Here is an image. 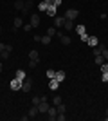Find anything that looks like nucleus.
I'll return each mask as SVG.
<instances>
[{
	"label": "nucleus",
	"instance_id": "nucleus-1",
	"mask_svg": "<svg viewBox=\"0 0 108 121\" xmlns=\"http://www.w3.org/2000/svg\"><path fill=\"white\" fill-rule=\"evenodd\" d=\"M49 101H47V98L43 96L40 99V103H38V112H40V114H47V110H49Z\"/></svg>",
	"mask_w": 108,
	"mask_h": 121
},
{
	"label": "nucleus",
	"instance_id": "nucleus-2",
	"mask_svg": "<svg viewBox=\"0 0 108 121\" xmlns=\"http://www.w3.org/2000/svg\"><path fill=\"white\" fill-rule=\"evenodd\" d=\"M31 89H32V80L31 78H25V80L22 81V91L24 92H31Z\"/></svg>",
	"mask_w": 108,
	"mask_h": 121
},
{
	"label": "nucleus",
	"instance_id": "nucleus-3",
	"mask_svg": "<svg viewBox=\"0 0 108 121\" xmlns=\"http://www.w3.org/2000/svg\"><path fill=\"white\" fill-rule=\"evenodd\" d=\"M47 117L51 121H54L58 117V108H54V107H49V110H47Z\"/></svg>",
	"mask_w": 108,
	"mask_h": 121
},
{
	"label": "nucleus",
	"instance_id": "nucleus-4",
	"mask_svg": "<svg viewBox=\"0 0 108 121\" xmlns=\"http://www.w3.org/2000/svg\"><path fill=\"white\" fill-rule=\"evenodd\" d=\"M77 15H79V13H77L76 9H67L65 11V18H67V20H74V18H77Z\"/></svg>",
	"mask_w": 108,
	"mask_h": 121
},
{
	"label": "nucleus",
	"instance_id": "nucleus-5",
	"mask_svg": "<svg viewBox=\"0 0 108 121\" xmlns=\"http://www.w3.org/2000/svg\"><path fill=\"white\" fill-rule=\"evenodd\" d=\"M20 89H22V80L15 78V80L11 81V91H20Z\"/></svg>",
	"mask_w": 108,
	"mask_h": 121
},
{
	"label": "nucleus",
	"instance_id": "nucleus-6",
	"mask_svg": "<svg viewBox=\"0 0 108 121\" xmlns=\"http://www.w3.org/2000/svg\"><path fill=\"white\" fill-rule=\"evenodd\" d=\"M49 89H51V91H58V89H60V81H58L56 78H52V80L49 81Z\"/></svg>",
	"mask_w": 108,
	"mask_h": 121
},
{
	"label": "nucleus",
	"instance_id": "nucleus-7",
	"mask_svg": "<svg viewBox=\"0 0 108 121\" xmlns=\"http://www.w3.org/2000/svg\"><path fill=\"white\" fill-rule=\"evenodd\" d=\"M87 43H88L90 47H97V45H99V40L96 38V36H88V38H87Z\"/></svg>",
	"mask_w": 108,
	"mask_h": 121
},
{
	"label": "nucleus",
	"instance_id": "nucleus-8",
	"mask_svg": "<svg viewBox=\"0 0 108 121\" xmlns=\"http://www.w3.org/2000/svg\"><path fill=\"white\" fill-rule=\"evenodd\" d=\"M27 114H29V117H36L38 114H40V112H38V105H32L31 108H29V112H27Z\"/></svg>",
	"mask_w": 108,
	"mask_h": 121
},
{
	"label": "nucleus",
	"instance_id": "nucleus-9",
	"mask_svg": "<svg viewBox=\"0 0 108 121\" xmlns=\"http://www.w3.org/2000/svg\"><path fill=\"white\" fill-rule=\"evenodd\" d=\"M31 25L32 27H38V25H40V16L38 15H31Z\"/></svg>",
	"mask_w": 108,
	"mask_h": 121
},
{
	"label": "nucleus",
	"instance_id": "nucleus-10",
	"mask_svg": "<svg viewBox=\"0 0 108 121\" xmlns=\"http://www.w3.org/2000/svg\"><path fill=\"white\" fill-rule=\"evenodd\" d=\"M56 9H58V7H56V5H54V4H51V5H49V7H47V15H49V16H54V15H56Z\"/></svg>",
	"mask_w": 108,
	"mask_h": 121
},
{
	"label": "nucleus",
	"instance_id": "nucleus-11",
	"mask_svg": "<svg viewBox=\"0 0 108 121\" xmlns=\"http://www.w3.org/2000/svg\"><path fill=\"white\" fill-rule=\"evenodd\" d=\"M65 20H67L65 16H58L56 18V27H63V25H65Z\"/></svg>",
	"mask_w": 108,
	"mask_h": 121
},
{
	"label": "nucleus",
	"instance_id": "nucleus-12",
	"mask_svg": "<svg viewBox=\"0 0 108 121\" xmlns=\"http://www.w3.org/2000/svg\"><path fill=\"white\" fill-rule=\"evenodd\" d=\"M63 29H67V31L74 29V20H65V25H63Z\"/></svg>",
	"mask_w": 108,
	"mask_h": 121
},
{
	"label": "nucleus",
	"instance_id": "nucleus-13",
	"mask_svg": "<svg viewBox=\"0 0 108 121\" xmlns=\"http://www.w3.org/2000/svg\"><path fill=\"white\" fill-rule=\"evenodd\" d=\"M76 31H77V35H79V36H83V35H87V29H85V25H77V27H76Z\"/></svg>",
	"mask_w": 108,
	"mask_h": 121
},
{
	"label": "nucleus",
	"instance_id": "nucleus-14",
	"mask_svg": "<svg viewBox=\"0 0 108 121\" xmlns=\"http://www.w3.org/2000/svg\"><path fill=\"white\" fill-rule=\"evenodd\" d=\"M51 4H52V0H43V2L40 4V9H41V11H45V9H47V7H49Z\"/></svg>",
	"mask_w": 108,
	"mask_h": 121
},
{
	"label": "nucleus",
	"instance_id": "nucleus-15",
	"mask_svg": "<svg viewBox=\"0 0 108 121\" xmlns=\"http://www.w3.org/2000/svg\"><path fill=\"white\" fill-rule=\"evenodd\" d=\"M13 25H15L16 29H18V27H22V25H24V20H22L20 16H16V18H15V22H13Z\"/></svg>",
	"mask_w": 108,
	"mask_h": 121
},
{
	"label": "nucleus",
	"instance_id": "nucleus-16",
	"mask_svg": "<svg viewBox=\"0 0 108 121\" xmlns=\"http://www.w3.org/2000/svg\"><path fill=\"white\" fill-rule=\"evenodd\" d=\"M54 78H56V80L60 81V83H61V81L65 80V72H63V71H58V72H56V76H54Z\"/></svg>",
	"mask_w": 108,
	"mask_h": 121
},
{
	"label": "nucleus",
	"instance_id": "nucleus-17",
	"mask_svg": "<svg viewBox=\"0 0 108 121\" xmlns=\"http://www.w3.org/2000/svg\"><path fill=\"white\" fill-rule=\"evenodd\" d=\"M16 78H18V80H25V71H22V69H18V71H16Z\"/></svg>",
	"mask_w": 108,
	"mask_h": 121
},
{
	"label": "nucleus",
	"instance_id": "nucleus-18",
	"mask_svg": "<svg viewBox=\"0 0 108 121\" xmlns=\"http://www.w3.org/2000/svg\"><path fill=\"white\" fill-rule=\"evenodd\" d=\"M29 58H31V60H40V58H38V51H31V52H29Z\"/></svg>",
	"mask_w": 108,
	"mask_h": 121
},
{
	"label": "nucleus",
	"instance_id": "nucleus-19",
	"mask_svg": "<svg viewBox=\"0 0 108 121\" xmlns=\"http://www.w3.org/2000/svg\"><path fill=\"white\" fill-rule=\"evenodd\" d=\"M15 9H18V11L24 9V2H22V0H16L15 2Z\"/></svg>",
	"mask_w": 108,
	"mask_h": 121
},
{
	"label": "nucleus",
	"instance_id": "nucleus-20",
	"mask_svg": "<svg viewBox=\"0 0 108 121\" xmlns=\"http://www.w3.org/2000/svg\"><path fill=\"white\" fill-rule=\"evenodd\" d=\"M96 63H97V65H103V63H104L103 54H97V56H96Z\"/></svg>",
	"mask_w": 108,
	"mask_h": 121
},
{
	"label": "nucleus",
	"instance_id": "nucleus-21",
	"mask_svg": "<svg viewBox=\"0 0 108 121\" xmlns=\"http://www.w3.org/2000/svg\"><path fill=\"white\" fill-rule=\"evenodd\" d=\"M41 43H45V45H47V43H51V36H49V35H45V36H41Z\"/></svg>",
	"mask_w": 108,
	"mask_h": 121
},
{
	"label": "nucleus",
	"instance_id": "nucleus-22",
	"mask_svg": "<svg viewBox=\"0 0 108 121\" xmlns=\"http://www.w3.org/2000/svg\"><path fill=\"white\" fill-rule=\"evenodd\" d=\"M31 7H32V2H31V0H25V2H24V9L29 11ZM24 9H22V11H24Z\"/></svg>",
	"mask_w": 108,
	"mask_h": 121
},
{
	"label": "nucleus",
	"instance_id": "nucleus-23",
	"mask_svg": "<svg viewBox=\"0 0 108 121\" xmlns=\"http://www.w3.org/2000/svg\"><path fill=\"white\" fill-rule=\"evenodd\" d=\"M56 108H58V114H65V105H63V103L56 105Z\"/></svg>",
	"mask_w": 108,
	"mask_h": 121
},
{
	"label": "nucleus",
	"instance_id": "nucleus-24",
	"mask_svg": "<svg viewBox=\"0 0 108 121\" xmlns=\"http://www.w3.org/2000/svg\"><path fill=\"white\" fill-rule=\"evenodd\" d=\"M47 35H49V36L52 38V36L56 35V29H54V27H49V29H47Z\"/></svg>",
	"mask_w": 108,
	"mask_h": 121
},
{
	"label": "nucleus",
	"instance_id": "nucleus-25",
	"mask_svg": "<svg viewBox=\"0 0 108 121\" xmlns=\"http://www.w3.org/2000/svg\"><path fill=\"white\" fill-rule=\"evenodd\" d=\"M54 76H56V72L52 71V69H49V71H47V78H49V80H52Z\"/></svg>",
	"mask_w": 108,
	"mask_h": 121
},
{
	"label": "nucleus",
	"instance_id": "nucleus-26",
	"mask_svg": "<svg viewBox=\"0 0 108 121\" xmlns=\"http://www.w3.org/2000/svg\"><path fill=\"white\" fill-rule=\"evenodd\" d=\"M38 103H40V98H38V96H34V98L31 99V105H38Z\"/></svg>",
	"mask_w": 108,
	"mask_h": 121
},
{
	"label": "nucleus",
	"instance_id": "nucleus-27",
	"mask_svg": "<svg viewBox=\"0 0 108 121\" xmlns=\"http://www.w3.org/2000/svg\"><path fill=\"white\" fill-rule=\"evenodd\" d=\"M36 65H38V61H36V60H31V61H29V69H34Z\"/></svg>",
	"mask_w": 108,
	"mask_h": 121
},
{
	"label": "nucleus",
	"instance_id": "nucleus-28",
	"mask_svg": "<svg viewBox=\"0 0 108 121\" xmlns=\"http://www.w3.org/2000/svg\"><path fill=\"white\" fill-rule=\"evenodd\" d=\"M101 54H103V58H104V60H108V49H106V47H104V49L101 51Z\"/></svg>",
	"mask_w": 108,
	"mask_h": 121
},
{
	"label": "nucleus",
	"instance_id": "nucleus-29",
	"mask_svg": "<svg viewBox=\"0 0 108 121\" xmlns=\"http://www.w3.org/2000/svg\"><path fill=\"white\" fill-rule=\"evenodd\" d=\"M60 103H61V98H60V96H56V98H54V107H56V105H60Z\"/></svg>",
	"mask_w": 108,
	"mask_h": 121
},
{
	"label": "nucleus",
	"instance_id": "nucleus-30",
	"mask_svg": "<svg viewBox=\"0 0 108 121\" xmlns=\"http://www.w3.org/2000/svg\"><path fill=\"white\" fill-rule=\"evenodd\" d=\"M65 117H67L65 114H58V117H56V119H58V121H65Z\"/></svg>",
	"mask_w": 108,
	"mask_h": 121
},
{
	"label": "nucleus",
	"instance_id": "nucleus-31",
	"mask_svg": "<svg viewBox=\"0 0 108 121\" xmlns=\"http://www.w3.org/2000/svg\"><path fill=\"white\" fill-rule=\"evenodd\" d=\"M101 71H103V72H108V63H103V65H101Z\"/></svg>",
	"mask_w": 108,
	"mask_h": 121
},
{
	"label": "nucleus",
	"instance_id": "nucleus-32",
	"mask_svg": "<svg viewBox=\"0 0 108 121\" xmlns=\"http://www.w3.org/2000/svg\"><path fill=\"white\" fill-rule=\"evenodd\" d=\"M61 2H63V0H52V4L56 5V7H58V5H61Z\"/></svg>",
	"mask_w": 108,
	"mask_h": 121
},
{
	"label": "nucleus",
	"instance_id": "nucleus-33",
	"mask_svg": "<svg viewBox=\"0 0 108 121\" xmlns=\"http://www.w3.org/2000/svg\"><path fill=\"white\" fill-rule=\"evenodd\" d=\"M103 81H108V72H103Z\"/></svg>",
	"mask_w": 108,
	"mask_h": 121
},
{
	"label": "nucleus",
	"instance_id": "nucleus-34",
	"mask_svg": "<svg viewBox=\"0 0 108 121\" xmlns=\"http://www.w3.org/2000/svg\"><path fill=\"white\" fill-rule=\"evenodd\" d=\"M4 49H5V45H4V43H0V52H2Z\"/></svg>",
	"mask_w": 108,
	"mask_h": 121
},
{
	"label": "nucleus",
	"instance_id": "nucleus-35",
	"mask_svg": "<svg viewBox=\"0 0 108 121\" xmlns=\"http://www.w3.org/2000/svg\"><path fill=\"white\" fill-rule=\"evenodd\" d=\"M2 69H4V67H2V61H0V72H2Z\"/></svg>",
	"mask_w": 108,
	"mask_h": 121
},
{
	"label": "nucleus",
	"instance_id": "nucleus-36",
	"mask_svg": "<svg viewBox=\"0 0 108 121\" xmlns=\"http://www.w3.org/2000/svg\"><path fill=\"white\" fill-rule=\"evenodd\" d=\"M106 119H108V108H106Z\"/></svg>",
	"mask_w": 108,
	"mask_h": 121
},
{
	"label": "nucleus",
	"instance_id": "nucleus-37",
	"mask_svg": "<svg viewBox=\"0 0 108 121\" xmlns=\"http://www.w3.org/2000/svg\"><path fill=\"white\" fill-rule=\"evenodd\" d=\"M0 35H2V33H0Z\"/></svg>",
	"mask_w": 108,
	"mask_h": 121
}]
</instances>
